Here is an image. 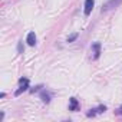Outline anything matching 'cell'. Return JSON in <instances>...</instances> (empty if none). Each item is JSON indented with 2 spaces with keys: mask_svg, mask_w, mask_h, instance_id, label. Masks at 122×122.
<instances>
[{
  "mask_svg": "<svg viewBox=\"0 0 122 122\" xmlns=\"http://www.w3.org/2000/svg\"><path fill=\"white\" fill-rule=\"evenodd\" d=\"M79 37V33H73V35H71V36H68V39H66V42L68 43H72V42H75L76 39Z\"/></svg>",
  "mask_w": 122,
  "mask_h": 122,
  "instance_id": "9c48e42d",
  "label": "cell"
},
{
  "mask_svg": "<svg viewBox=\"0 0 122 122\" xmlns=\"http://www.w3.org/2000/svg\"><path fill=\"white\" fill-rule=\"evenodd\" d=\"M119 5H122V0H108V2L102 6V12H108V10H112L115 7H118Z\"/></svg>",
  "mask_w": 122,
  "mask_h": 122,
  "instance_id": "3957f363",
  "label": "cell"
},
{
  "mask_svg": "<svg viewBox=\"0 0 122 122\" xmlns=\"http://www.w3.org/2000/svg\"><path fill=\"white\" fill-rule=\"evenodd\" d=\"M29 85H30V82H29L27 78H20V79H19V89H16L15 96H20L23 92L29 91Z\"/></svg>",
  "mask_w": 122,
  "mask_h": 122,
  "instance_id": "6da1fadb",
  "label": "cell"
},
{
  "mask_svg": "<svg viewBox=\"0 0 122 122\" xmlns=\"http://www.w3.org/2000/svg\"><path fill=\"white\" fill-rule=\"evenodd\" d=\"M3 118H5V112H2V113H0V122L3 121Z\"/></svg>",
  "mask_w": 122,
  "mask_h": 122,
  "instance_id": "4fadbf2b",
  "label": "cell"
},
{
  "mask_svg": "<svg viewBox=\"0 0 122 122\" xmlns=\"http://www.w3.org/2000/svg\"><path fill=\"white\" fill-rule=\"evenodd\" d=\"M79 101L76 99V98H71L69 99V111H72V112H76V111H79Z\"/></svg>",
  "mask_w": 122,
  "mask_h": 122,
  "instance_id": "52a82bcc",
  "label": "cell"
},
{
  "mask_svg": "<svg viewBox=\"0 0 122 122\" xmlns=\"http://www.w3.org/2000/svg\"><path fill=\"white\" fill-rule=\"evenodd\" d=\"M101 47H102V45L99 43V42H95V43H92V46H91V50H92V59H95V60H98L99 59V56H101Z\"/></svg>",
  "mask_w": 122,
  "mask_h": 122,
  "instance_id": "277c9868",
  "label": "cell"
},
{
  "mask_svg": "<svg viewBox=\"0 0 122 122\" xmlns=\"http://www.w3.org/2000/svg\"><path fill=\"white\" fill-rule=\"evenodd\" d=\"M93 6H95V0H85V9H83L85 16H89L92 13Z\"/></svg>",
  "mask_w": 122,
  "mask_h": 122,
  "instance_id": "8992f818",
  "label": "cell"
},
{
  "mask_svg": "<svg viewBox=\"0 0 122 122\" xmlns=\"http://www.w3.org/2000/svg\"><path fill=\"white\" fill-rule=\"evenodd\" d=\"M52 96H53L52 92H49V91H46V89H42V91H40V99H42L43 103H50Z\"/></svg>",
  "mask_w": 122,
  "mask_h": 122,
  "instance_id": "5b68a950",
  "label": "cell"
},
{
  "mask_svg": "<svg viewBox=\"0 0 122 122\" xmlns=\"http://www.w3.org/2000/svg\"><path fill=\"white\" fill-rule=\"evenodd\" d=\"M115 115H122V105H121V106L115 111Z\"/></svg>",
  "mask_w": 122,
  "mask_h": 122,
  "instance_id": "7c38bea8",
  "label": "cell"
},
{
  "mask_svg": "<svg viewBox=\"0 0 122 122\" xmlns=\"http://www.w3.org/2000/svg\"><path fill=\"white\" fill-rule=\"evenodd\" d=\"M106 109H108L106 105H99V106H96V108L89 109V111L86 112V116H88V118H93V116H96L98 113H103Z\"/></svg>",
  "mask_w": 122,
  "mask_h": 122,
  "instance_id": "7a4b0ae2",
  "label": "cell"
},
{
  "mask_svg": "<svg viewBox=\"0 0 122 122\" xmlns=\"http://www.w3.org/2000/svg\"><path fill=\"white\" fill-rule=\"evenodd\" d=\"M23 50H25V47H23V43H22V40L17 43V52L19 53H23Z\"/></svg>",
  "mask_w": 122,
  "mask_h": 122,
  "instance_id": "8fae6325",
  "label": "cell"
},
{
  "mask_svg": "<svg viewBox=\"0 0 122 122\" xmlns=\"http://www.w3.org/2000/svg\"><path fill=\"white\" fill-rule=\"evenodd\" d=\"M42 89H43V85H37V86L29 89V92H30V93H35V92H39V91H42Z\"/></svg>",
  "mask_w": 122,
  "mask_h": 122,
  "instance_id": "30bf717a",
  "label": "cell"
},
{
  "mask_svg": "<svg viewBox=\"0 0 122 122\" xmlns=\"http://www.w3.org/2000/svg\"><path fill=\"white\" fill-rule=\"evenodd\" d=\"M26 42H27V45H29V46H35V45H36V33H35V32L27 33Z\"/></svg>",
  "mask_w": 122,
  "mask_h": 122,
  "instance_id": "ba28073f",
  "label": "cell"
}]
</instances>
